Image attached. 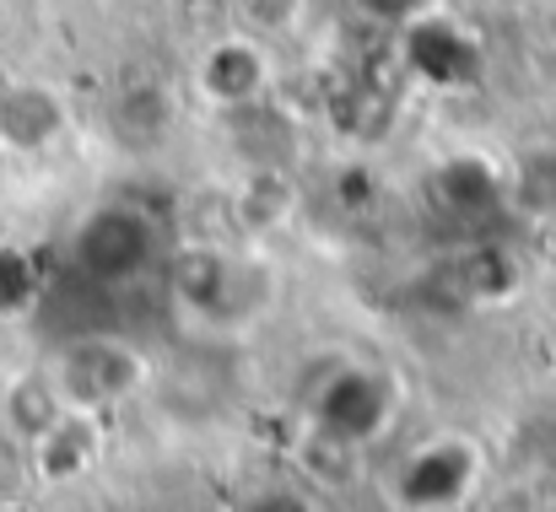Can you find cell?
I'll use <instances>...</instances> for the list:
<instances>
[{
    "label": "cell",
    "mask_w": 556,
    "mask_h": 512,
    "mask_svg": "<svg viewBox=\"0 0 556 512\" xmlns=\"http://www.w3.org/2000/svg\"><path fill=\"white\" fill-rule=\"evenodd\" d=\"M546 5H556V0H546Z\"/></svg>",
    "instance_id": "cell-19"
},
{
    "label": "cell",
    "mask_w": 556,
    "mask_h": 512,
    "mask_svg": "<svg viewBox=\"0 0 556 512\" xmlns=\"http://www.w3.org/2000/svg\"><path fill=\"white\" fill-rule=\"evenodd\" d=\"M43 372H49L65 410L109 415L114 405H125L147 383V356L119 335H76L54 350V361Z\"/></svg>",
    "instance_id": "cell-2"
},
{
    "label": "cell",
    "mask_w": 556,
    "mask_h": 512,
    "mask_svg": "<svg viewBox=\"0 0 556 512\" xmlns=\"http://www.w3.org/2000/svg\"><path fill=\"white\" fill-rule=\"evenodd\" d=\"M243 512H319L308 497H298V491H260V497H249Z\"/></svg>",
    "instance_id": "cell-14"
},
{
    "label": "cell",
    "mask_w": 556,
    "mask_h": 512,
    "mask_svg": "<svg viewBox=\"0 0 556 512\" xmlns=\"http://www.w3.org/2000/svg\"><path fill=\"white\" fill-rule=\"evenodd\" d=\"M65 130V103L38 81H0V146L43 152Z\"/></svg>",
    "instance_id": "cell-7"
},
{
    "label": "cell",
    "mask_w": 556,
    "mask_h": 512,
    "mask_svg": "<svg viewBox=\"0 0 556 512\" xmlns=\"http://www.w3.org/2000/svg\"><path fill=\"white\" fill-rule=\"evenodd\" d=\"M481 475V448L465 443V437H432L427 448H416L394 481V497L400 508L410 512H448L470 497Z\"/></svg>",
    "instance_id": "cell-4"
},
{
    "label": "cell",
    "mask_w": 556,
    "mask_h": 512,
    "mask_svg": "<svg viewBox=\"0 0 556 512\" xmlns=\"http://www.w3.org/2000/svg\"><path fill=\"white\" fill-rule=\"evenodd\" d=\"M368 16H383V22H416L427 11V0H363Z\"/></svg>",
    "instance_id": "cell-15"
},
{
    "label": "cell",
    "mask_w": 556,
    "mask_h": 512,
    "mask_svg": "<svg viewBox=\"0 0 556 512\" xmlns=\"http://www.w3.org/2000/svg\"><path fill=\"white\" fill-rule=\"evenodd\" d=\"M174 297L179 308L194 313L211 330L227 324H249L254 313H265L270 303V270L249 254H227V248H185L174 259Z\"/></svg>",
    "instance_id": "cell-1"
},
{
    "label": "cell",
    "mask_w": 556,
    "mask_h": 512,
    "mask_svg": "<svg viewBox=\"0 0 556 512\" xmlns=\"http://www.w3.org/2000/svg\"><path fill=\"white\" fill-rule=\"evenodd\" d=\"M60 415H65V405H60L49 372H22L0 394V432H11L22 448H33Z\"/></svg>",
    "instance_id": "cell-9"
},
{
    "label": "cell",
    "mask_w": 556,
    "mask_h": 512,
    "mask_svg": "<svg viewBox=\"0 0 556 512\" xmlns=\"http://www.w3.org/2000/svg\"><path fill=\"white\" fill-rule=\"evenodd\" d=\"M152 259H157V227L130 205H103L76 232V265L92 281H109V286L136 281Z\"/></svg>",
    "instance_id": "cell-3"
},
{
    "label": "cell",
    "mask_w": 556,
    "mask_h": 512,
    "mask_svg": "<svg viewBox=\"0 0 556 512\" xmlns=\"http://www.w3.org/2000/svg\"><path fill=\"white\" fill-rule=\"evenodd\" d=\"M49 512H92V508H87V502H76V508H71V502H54Z\"/></svg>",
    "instance_id": "cell-17"
},
{
    "label": "cell",
    "mask_w": 556,
    "mask_h": 512,
    "mask_svg": "<svg viewBox=\"0 0 556 512\" xmlns=\"http://www.w3.org/2000/svg\"><path fill=\"white\" fill-rule=\"evenodd\" d=\"M98 453H103V415L65 410V415L27 448V459H33V486H49V491L76 486V481L98 464Z\"/></svg>",
    "instance_id": "cell-6"
},
{
    "label": "cell",
    "mask_w": 556,
    "mask_h": 512,
    "mask_svg": "<svg viewBox=\"0 0 556 512\" xmlns=\"http://www.w3.org/2000/svg\"><path fill=\"white\" fill-rule=\"evenodd\" d=\"M503 210L530 227H556V141H530L503 168Z\"/></svg>",
    "instance_id": "cell-8"
},
{
    "label": "cell",
    "mask_w": 556,
    "mask_h": 512,
    "mask_svg": "<svg viewBox=\"0 0 556 512\" xmlns=\"http://www.w3.org/2000/svg\"><path fill=\"white\" fill-rule=\"evenodd\" d=\"M454 276H459V292L476 297V303H497V297H508V292L519 286V265H514V254H508L503 243H476V248H465Z\"/></svg>",
    "instance_id": "cell-11"
},
{
    "label": "cell",
    "mask_w": 556,
    "mask_h": 512,
    "mask_svg": "<svg viewBox=\"0 0 556 512\" xmlns=\"http://www.w3.org/2000/svg\"><path fill=\"white\" fill-rule=\"evenodd\" d=\"M27 486H33V459H27V448H22L11 432H0V502H22Z\"/></svg>",
    "instance_id": "cell-12"
},
{
    "label": "cell",
    "mask_w": 556,
    "mask_h": 512,
    "mask_svg": "<svg viewBox=\"0 0 556 512\" xmlns=\"http://www.w3.org/2000/svg\"><path fill=\"white\" fill-rule=\"evenodd\" d=\"M243 22L249 27H265V33L292 27L298 22V0H243Z\"/></svg>",
    "instance_id": "cell-13"
},
{
    "label": "cell",
    "mask_w": 556,
    "mask_h": 512,
    "mask_svg": "<svg viewBox=\"0 0 556 512\" xmlns=\"http://www.w3.org/2000/svg\"><path fill=\"white\" fill-rule=\"evenodd\" d=\"M546 303H552V308H556V265H552V270H546Z\"/></svg>",
    "instance_id": "cell-16"
},
{
    "label": "cell",
    "mask_w": 556,
    "mask_h": 512,
    "mask_svg": "<svg viewBox=\"0 0 556 512\" xmlns=\"http://www.w3.org/2000/svg\"><path fill=\"white\" fill-rule=\"evenodd\" d=\"M0 512H33L27 502H0Z\"/></svg>",
    "instance_id": "cell-18"
},
{
    "label": "cell",
    "mask_w": 556,
    "mask_h": 512,
    "mask_svg": "<svg viewBox=\"0 0 556 512\" xmlns=\"http://www.w3.org/2000/svg\"><path fill=\"white\" fill-rule=\"evenodd\" d=\"M168 119H174L168 114V92L152 87V81H136V87H125L109 103V130L125 146H157L168 136Z\"/></svg>",
    "instance_id": "cell-10"
},
{
    "label": "cell",
    "mask_w": 556,
    "mask_h": 512,
    "mask_svg": "<svg viewBox=\"0 0 556 512\" xmlns=\"http://www.w3.org/2000/svg\"><path fill=\"white\" fill-rule=\"evenodd\" d=\"M194 87H200V98H205L211 108H222V114L254 108V103L265 98V87H270V54H265V43H260L254 33H227V38H216V43L200 54V65H194Z\"/></svg>",
    "instance_id": "cell-5"
}]
</instances>
